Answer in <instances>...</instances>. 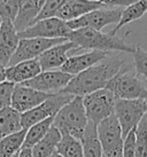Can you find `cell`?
I'll return each instance as SVG.
<instances>
[{
  "mask_svg": "<svg viewBox=\"0 0 147 157\" xmlns=\"http://www.w3.org/2000/svg\"><path fill=\"white\" fill-rule=\"evenodd\" d=\"M73 77L74 76L66 74L61 70L42 71L35 78L28 80L22 85L46 94H58L69 84Z\"/></svg>",
  "mask_w": 147,
  "mask_h": 157,
  "instance_id": "obj_12",
  "label": "cell"
},
{
  "mask_svg": "<svg viewBox=\"0 0 147 157\" xmlns=\"http://www.w3.org/2000/svg\"><path fill=\"white\" fill-rule=\"evenodd\" d=\"M73 98V95H68V94H63V93L52 94L38 107H36L24 113H21L22 128L28 130L29 127L35 125L36 123L42 122L46 118L55 117V115L60 111L61 108L65 107L67 103H69Z\"/></svg>",
  "mask_w": 147,
  "mask_h": 157,
  "instance_id": "obj_8",
  "label": "cell"
},
{
  "mask_svg": "<svg viewBox=\"0 0 147 157\" xmlns=\"http://www.w3.org/2000/svg\"><path fill=\"white\" fill-rule=\"evenodd\" d=\"M18 33L13 21L4 18L0 26V62L4 67H8L12 56L18 46Z\"/></svg>",
  "mask_w": 147,
  "mask_h": 157,
  "instance_id": "obj_16",
  "label": "cell"
},
{
  "mask_svg": "<svg viewBox=\"0 0 147 157\" xmlns=\"http://www.w3.org/2000/svg\"><path fill=\"white\" fill-rule=\"evenodd\" d=\"M15 84L4 82L0 84V110L10 107V100H12V94Z\"/></svg>",
  "mask_w": 147,
  "mask_h": 157,
  "instance_id": "obj_31",
  "label": "cell"
},
{
  "mask_svg": "<svg viewBox=\"0 0 147 157\" xmlns=\"http://www.w3.org/2000/svg\"><path fill=\"white\" fill-rule=\"evenodd\" d=\"M81 142H82L83 156L84 157L104 156L101 144H100L99 136H98V132H97V125H94L93 123H87Z\"/></svg>",
  "mask_w": 147,
  "mask_h": 157,
  "instance_id": "obj_20",
  "label": "cell"
},
{
  "mask_svg": "<svg viewBox=\"0 0 147 157\" xmlns=\"http://www.w3.org/2000/svg\"><path fill=\"white\" fill-rule=\"evenodd\" d=\"M68 39L58 38V39H44V38H24L20 39L18 46L8 63L9 66H14L16 63L23 61H29L34 59H38L45 51L53 47L58 44L65 43Z\"/></svg>",
  "mask_w": 147,
  "mask_h": 157,
  "instance_id": "obj_11",
  "label": "cell"
},
{
  "mask_svg": "<svg viewBox=\"0 0 147 157\" xmlns=\"http://www.w3.org/2000/svg\"><path fill=\"white\" fill-rule=\"evenodd\" d=\"M54 157H62V156H60V155H59V154H54Z\"/></svg>",
  "mask_w": 147,
  "mask_h": 157,
  "instance_id": "obj_36",
  "label": "cell"
},
{
  "mask_svg": "<svg viewBox=\"0 0 147 157\" xmlns=\"http://www.w3.org/2000/svg\"><path fill=\"white\" fill-rule=\"evenodd\" d=\"M115 102L116 98L107 88L83 96V105L89 122L98 125L100 122L112 116L115 109Z\"/></svg>",
  "mask_w": 147,
  "mask_h": 157,
  "instance_id": "obj_6",
  "label": "cell"
},
{
  "mask_svg": "<svg viewBox=\"0 0 147 157\" xmlns=\"http://www.w3.org/2000/svg\"><path fill=\"white\" fill-rule=\"evenodd\" d=\"M54 154H55V153H54ZM51 157H54V155H52V156H51Z\"/></svg>",
  "mask_w": 147,
  "mask_h": 157,
  "instance_id": "obj_38",
  "label": "cell"
},
{
  "mask_svg": "<svg viewBox=\"0 0 147 157\" xmlns=\"http://www.w3.org/2000/svg\"><path fill=\"white\" fill-rule=\"evenodd\" d=\"M42 72L38 59L23 61L6 68V80L13 84H23Z\"/></svg>",
  "mask_w": 147,
  "mask_h": 157,
  "instance_id": "obj_18",
  "label": "cell"
},
{
  "mask_svg": "<svg viewBox=\"0 0 147 157\" xmlns=\"http://www.w3.org/2000/svg\"><path fill=\"white\" fill-rule=\"evenodd\" d=\"M134 141H136V128L130 132L124 139L123 157H136L134 156Z\"/></svg>",
  "mask_w": 147,
  "mask_h": 157,
  "instance_id": "obj_32",
  "label": "cell"
},
{
  "mask_svg": "<svg viewBox=\"0 0 147 157\" xmlns=\"http://www.w3.org/2000/svg\"><path fill=\"white\" fill-rule=\"evenodd\" d=\"M53 121H54V117L46 118V119H44L42 122L36 123L35 125L29 127L26 130V140H24L23 147L24 148H32L38 141H40V140L43 139L44 136L46 135V133L50 131V128L52 127Z\"/></svg>",
  "mask_w": 147,
  "mask_h": 157,
  "instance_id": "obj_25",
  "label": "cell"
},
{
  "mask_svg": "<svg viewBox=\"0 0 147 157\" xmlns=\"http://www.w3.org/2000/svg\"><path fill=\"white\" fill-rule=\"evenodd\" d=\"M24 1L26 0H0V15L2 20L7 18L14 22Z\"/></svg>",
  "mask_w": 147,
  "mask_h": 157,
  "instance_id": "obj_29",
  "label": "cell"
},
{
  "mask_svg": "<svg viewBox=\"0 0 147 157\" xmlns=\"http://www.w3.org/2000/svg\"><path fill=\"white\" fill-rule=\"evenodd\" d=\"M101 8H108V7L92 0H68L58 12L56 17L65 22H69V21L82 17L83 15L90 12Z\"/></svg>",
  "mask_w": 147,
  "mask_h": 157,
  "instance_id": "obj_17",
  "label": "cell"
},
{
  "mask_svg": "<svg viewBox=\"0 0 147 157\" xmlns=\"http://www.w3.org/2000/svg\"><path fill=\"white\" fill-rule=\"evenodd\" d=\"M116 100H146L147 84L130 66L124 64L106 86Z\"/></svg>",
  "mask_w": 147,
  "mask_h": 157,
  "instance_id": "obj_4",
  "label": "cell"
},
{
  "mask_svg": "<svg viewBox=\"0 0 147 157\" xmlns=\"http://www.w3.org/2000/svg\"><path fill=\"white\" fill-rule=\"evenodd\" d=\"M134 72L140 78H144L147 83V49H144L140 45H136L133 52Z\"/></svg>",
  "mask_w": 147,
  "mask_h": 157,
  "instance_id": "obj_28",
  "label": "cell"
},
{
  "mask_svg": "<svg viewBox=\"0 0 147 157\" xmlns=\"http://www.w3.org/2000/svg\"><path fill=\"white\" fill-rule=\"evenodd\" d=\"M46 0H26L22 4L16 17L14 20V26L18 32L28 29L35 23Z\"/></svg>",
  "mask_w": 147,
  "mask_h": 157,
  "instance_id": "obj_19",
  "label": "cell"
},
{
  "mask_svg": "<svg viewBox=\"0 0 147 157\" xmlns=\"http://www.w3.org/2000/svg\"><path fill=\"white\" fill-rule=\"evenodd\" d=\"M134 156L147 157V113L136 127Z\"/></svg>",
  "mask_w": 147,
  "mask_h": 157,
  "instance_id": "obj_27",
  "label": "cell"
},
{
  "mask_svg": "<svg viewBox=\"0 0 147 157\" xmlns=\"http://www.w3.org/2000/svg\"><path fill=\"white\" fill-rule=\"evenodd\" d=\"M89 119L84 109L82 96H74L69 103L62 107L56 113L53 126L61 134H69L78 140H82Z\"/></svg>",
  "mask_w": 147,
  "mask_h": 157,
  "instance_id": "obj_3",
  "label": "cell"
},
{
  "mask_svg": "<svg viewBox=\"0 0 147 157\" xmlns=\"http://www.w3.org/2000/svg\"><path fill=\"white\" fill-rule=\"evenodd\" d=\"M16 157H32V150H31V148H24L23 147Z\"/></svg>",
  "mask_w": 147,
  "mask_h": 157,
  "instance_id": "obj_34",
  "label": "cell"
},
{
  "mask_svg": "<svg viewBox=\"0 0 147 157\" xmlns=\"http://www.w3.org/2000/svg\"><path fill=\"white\" fill-rule=\"evenodd\" d=\"M68 40L76 45V47L81 49H91V51H101V52H117L130 53L133 54L134 47L129 45L125 40L116 36L115 33L102 31H97L89 28H82L77 30H73L68 36Z\"/></svg>",
  "mask_w": 147,
  "mask_h": 157,
  "instance_id": "obj_2",
  "label": "cell"
},
{
  "mask_svg": "<svg viewBox=\"0 0 147 157\" xmlns=\"http://www.w3.org/2000/svg\"><path fill=\"white\" fill-rule=\"evenodd\" d=\"M67 22L62 21L58 17H51L40 20L38 22L34 23L28 29L18 32V38H44V39H58V38H66L71 32Z\"/></svg>",
  "mask_w": 147,
  "mask_h": 157,
  "instance_id": "obj_9",
  "label": "cell"
},
{
  "mask_svg": "<svg viewBox=\"0 0 147 157\" xmlns=\"http://www.w3.org/2000/svg\"><path fill=\"white\" fill-rule=\"evenodd\" d=\"M123 9L115 7V8H101L83 15L82 17L67 22L68 26L71 30H77L82 28H89L97 31H101L105 26L109 24L120 22Z\"/></svg>",
  "mask_w": 147,
  "mask_h": 157,
  "instance_id": "obj_10",
  "label": "cell"
},
{
  "mask_svg": "<svg viewBox=\"0 0 147 157\" xmlns=\"http://www.w3.org/2000/svg\"><path fill=\"white\" fill-rule=\"evenodd\" d=\"M92 1L100 2L107 7H128L131 4H133L136 0H92Z\"/></svg>",
  "mask_w": 147,
  "mask_h": 157,
  "instance_id": "obj_33",
  "label": "cell"
},
{
  "mask_svg": "<svg viewBox=\"0 0 147 157\" xmlns=\"http://www.w3.org/2000/svg\"><path fill=\"white\" fill-rule=\"evenodd\" d=\"M26 130L9 134L0 140V157H13L20 153L26 140Z\"/></svg>",
  "mask_w": 147,
  "mask_h": 157,
  "instance_id": "obj_23",
  "label": "cell"
},
{
  "mask_svg": "<svg viewBox=\"0 0 147 157\" xmlns=\"http://www.w3.org/2000/svg\"><path fill=\"white\" fill-rule=\"evenodd\" d=\"M108 56L109 53L101 52V51H90V52L81 54V55H73V56L68 57V60L61 67L60 70L66 74L71 75V76H76L89 68L100 63L101 61L106 60Z\"/></svg>",
  "mask_w": 147,
  "mask_h": 157,
  "instance_id": "obj_15",
  "label": "cell"
},
{
  "mask_svg": "<svg viewBox=\"0 0 147 157\" xmlns=\"http://www.w3.org/2000/svg\"><path fill=\"white\" fill-rule=\"evenodd\" d=\"M68 0H46L44 4L43 8L39 13L38 17L36 18V22H38L40 20H45V18L56 17V14L61 9V7L67 2Z\"/></svg>",
  "mask_w": 147,
  "mask_h": 157,
  "instance_id": "obj_30",
  "label": "cell"
},
{
  "mask_svg": "<svg viewBox=\"0 0 147 157\" xmlns=\"http://www.w3.org/2000/svg\"><path fill=\"white\" fill-rule=\"evenodd\" d=\"M21 130V113L12 107L0 110V140Z\"/></svg>",
  "mask_w": 147,
  "mask_h": 157,
  "instance_id": "obj_22",
  "label": "cell"
},
{
  "mask_svg": "<svg viewBox=\"0 0 147 157\" xmlns=\"http://www.w3.org/2000/svg\"><path fill=\"white\" fill-rule=\"evenodd\" d=\"M126 62L121 56H110L106 60L74 76L69 84L60 93L73 96H85L106 88L109 80L121 70Z\"/></svg>",
  "mask_w": 147,
  "mask_h": 157,
  "instance_id": "obj_1",
  "label": "cell"
},
{
  "mask_svg": "<svg viewBox=\"0 0 147 157\" xmlns=\"http://www.w3.org/2000/svg\"><path fill=\"white\" fill-rule=\"evenodd\" d=\"M77 51L79 49L76 47V45L69 40L48 48L47 51H45L38 57L42 71H51V70L61 68L69 57L68 53L77 52Z\"/></svg>",
  "mask_w": 147,
  "mask_h": 157,
  "instance_id": "obj_14",
  "label": "cell"
},
{
  "mask_svg": "<svg viewBox=\"0 0 147 157\" xmlns=\"http://www.w3.org/2000/svg\"><path fill=\"white\" fill-rule=\"evenodd\" d=\"M60 139L61 133L52 125L46 135L31 148L32 157H51L54 155Z\"/></svg>",
  "mask_w": 147,
  "mask_h": 157,
  "instance_id": "obj_21",
  "label": "cell"
},
{
  "mask_svg": "<svg viewBox=\"0 0 147 157\" xmlns=\"http://www.w3.org/2000/svg\"><path fill=\"white\" fill-rule=\"evenodd\" d=\"M16 156H18V155H15V156H13V157H16Z\"/></svg>",
  "mask_w": 147,
  "mask_h": 157,
  "instance_id": "obj_39",
  "label": "cell"
},
{
  "mask_svg": "<svg viewBox=\"0 0 147 157\" xmlns=\"http://www.w3.org/2000/svg\"><path fill=\"white\" fill-rule=\"evenodd\" d=\"M6 82V68L0 62V84Z\"/></svg>",
  "mask_w": 147,
  "mask_h": 157,
  "instance_id": "obj_35",
  "label": "cell"
},
{
  "mask_svg": "<svg viewBox=\"0 0 147 157\" xmlns=\"http://www.w3.org/2000/svg\"><path fill=\"white\" fill-rule=\"evenodd\" d=\"M51 95L52 94H46L43 92L36 91L34 88L24 86L22 84H16L14 86L13 94H12L10 107L18 113H24L38 107Z\"/></svg>",
  "mask_w": 147,
  "mask_h": 157,
  "instance_id": "obj_13",
  "label": "cell"
},
{
  "mask_svg": "<svg viewBox=\"0 0 147 157\" xmlns=\"http://www.w3.org/2000/svg\"><path fill=\"white\" fill-rule=\"evenodd\" d=\"M147 12V0H136L133 4H131L130 6L125 7L122 12V16L120 22L114 29L112 30L113 33L116 35L117 31L121 28L125 26L126 24L137 21L140 17H143L144 15Z\"/></svg>",
  "mask_w": 147,
  "mask_h": 157,
  "instance_id": "obj_24",
  "label": "cell"
},
{
  "mask_svg": "<svg viewBox=\"0 0 147 157\" xmlns=\"http://www.w3.org/2000/svg\"><path fill=\"white\" fill-rule=\"evenodd\" d=\"M146 113V100H116L114 115L120 123L123 139H125L126 135L137 127Z\"/></svg>",
  "mask_w": 147,
  "mask_h": 157,
  "instance_id": "obj_7",
  "label": "cell"
},
{
  "mask_svg": "<svg viewBox=\"0 0 147 157\" xmlns=\"http://www.w3.org/2000/svg\"><path fill=\"white\" fill-rule=\"evenodd\" d=\"M1 23H2V17H1V15H0V26H1Z\"/></svg>",
  "mask_w": 147,
  "mask_h": 157,
  "instance_id": "obj_37",
  "label": "cell"
},
{
  "mask_svg": "<svg viewBox=\"0 0 147 157\" xmlns=\"http://www.w3.org/2000/svg\"><path fill=\"white\" fill-rule=\"evenodd\" d=\"M97 132L105 157H123L124 139L120 123L114 113L97 125Z\"/></svg>",
  "mask_w": 147,
  "mask_h": 157,
  "instance_id": "obj_5",
  "label": "cell"
},
{
  "mask_svg": "<svg viewBox=\"0 0 147 157\" xmlns=\"http://www.w3.org/2000/svg\"><path fill=\"white\" fill-rule=\"evenodd\" d=\"M102 157H105V156H102Z\"/></svg>",
  "mask_w": 147,
  "mask_h": 157,
  "instance_id": "obj_40",
  "label": "cell"
},
{
  "mask_svg": "<svg viewBox=\"0 0 147 157\" xmlns=\"http://www.w3.org/2000/svg\"><path fill=\"white\" fill-rule=\"evenodd\" d=\"M55 153L62 157H84L81 140L69 134H61V139L56 146Z\"/></svg>",
  "mask_w": 147,
  "mask_h": 157,
  "instance_id": "obj_26",
  "label": "cell"
}]
</instances>
